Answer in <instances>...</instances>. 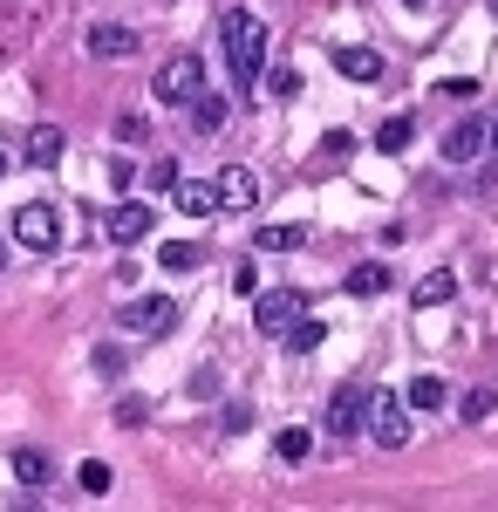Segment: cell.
<instances>
[{
  "label": "cell",
  "instance_id": "484cf974",
  "mask_svg": "<svg viewBox=\"0 0 498 512\" xmlns=\"http://www.w3.org/2000/svg\"><path fill=\"white\" fill-rule=\"evenodd\" d=\"M458 417H464V424H485V417H492V390H464L458 396Z\"/></svg>",
  "mask_w": 498,
  "mask_h": 512
},
{
  "label": "cell",
  "instance_id": "52a82bcc",
  "mask_svg": "<svg viewBox=\"0 0 498 512\" xmlns=\"http://www.w3.org/2000/svg\"><path fill=\"white\" fill-rule=\"evenodd\" d=\"M123 328H137V335H171L178 328V301L171 294H151V301H123Z\"/></svg>",
  "mask_w": 498,
  "mask_h": 512
},
{
  "label": "cell",
  "instance_id": "9c48e42d",
  "mask_svg": "<svg viewBox=\"0 0 498 512\" xmlns=\"http://www.w3.org/2000/svg\"><path fill=\"white\" fill-rule=\"evenodd\" d=\"M212 192H219V212H253V205H260V178H253L246 164H226V171L212 178Z\"/></svg>",
  "mask_w": 498,
  "mask_h": 512
},
{
  "label": "cell",
  "instance_id": "cb8c5ba5",
  "mask_svg": "<svg viewBox=\"0 0 498 512\" xmlns=\"http://www.w3.org/2000/svg\"><path fill=\"white\" fill-rule=\"evenodd\" d=\"M178 205H185L192 219H212V212H219V192H212V185H178Z\"/></svg>",
  "mask_w": 498,
  "mask_h": 512
},
{
  "label": "cell",
  "instance_id": "7c38bea8",
  "mask_svg": "<svg viewBox=\"0 0 498 512\" xmlns=\"http://www.w3.org/2000/svg\"><path fill=\"white\" fill-rule=\"evenodd\" d=\"M335 69H342L348 82H376L383 76V55H376V48H335Z\"/></svg>",
  "mask_w": 498,
  "mask_h": 512
},
{
  "label": "cell",
  "instance_id": "30bf717a",
  "mask_svg": "<svg viewBox=\"0 0 498 512\" xmlns=\"http://www.w3.org/2000/svg\"><path fill=\"white\" fill-rule=\"evenodd\" d=\"M485 137H492L485 123H451V130H444V158H451V164H471L478 151H485Z\"/></svg>",
  "mask_w": 498,
  "mask_h": 512
},
{
  "label": "cell",
  "instance_id": "2e32d148",
  "mask_svg": "<svg viewBox=\"0 0 498 512\" xmlns=\"http://www.w3.org/2000/svg\"><path fill=\"white\" fill-rule=\"evenodd\" d=\"M14 478H21V485H28V492H41V485H48V478H55V458H48V451H35V444H28V451H14Z\"/></svg>",
  "mask_w": 498,
  "mask_h": 512
},
{
  "label": "cell",
  "instance_id": "d4e9b609",
  "mask_svg": "<svg viewBox=\"0 0 498 512\" xmlns=\"http://www.w3.org/2000/svg\"><path fill=\"white\" fill-rule=\"evenodd\" d=\"M144 185H151V192H178V158H171V151H164V158H151Z\"/></svg>",
  "mask_w": 498,
  "mask_h": 512
},
{
  "label": "cell",
  "instance_id": "3957f363",
  "mask_svg": "<svg viewBox=\"0 0 498 512\" xmlns=\"http://www.w3.org/2000/svg\"><path fill=\"white\" fill-rule=\"evenodd\" d=\"M369 431H376L383 451H403V444H410V396L376 390V396H369Z\"/></svg>",
  "mask_w": 498,
  "mask_h": 512
},
{
  "label": "cell",
  "instance_id": "d6a6232c",
  "mask_svg": "<svg viewBox=\"0 0 498 512\" xmlns=\"http://www.w3.org/2000/svg\"><path fill=\"white\" fill-rule=\"evenodd\" d=\"M403 7H430V0H403Z\"/></svg>",
  "mask_w": 498,
  "mask_h": 512
},
{
  "label": "cell",
  "instance_id": "d6986e66",
  "mask_svg": "<svg viewBox=\"0 0 498 512\" xmlns=\"http://www.w3.org/2000/svg\"><path fill=\"white\" fill-rule=\"evenodd\" d=\"M130 48H137L130 28H89V55H96V62H116V55H130Z\"/></svg>",
  "mask_w": 498,
  "mask_h": 512
},
{
  "label": "cell",
  "instance_id": "d590c367",
  "mask_svg": "<svg viewBox=\"0 0 498 512\" xmlns=\"http://www.w3.org/2000/svg\"><path fill=\"white\" fill-rule=\"evenodd\" d=\"M492 14H498V0H492Z\"/></svg>",
  "mask_w": 498,
  "mask_h": 512
},
{
  "label": "cell",
  "instance_id": "4dcf8cb0",
  "mask_svg": "<svg viewBox=\"0 0 498 512\" xmlns=\"http://www.w3.org/2000/svg\"><path fill=\"white\" fill-rule=\"evenodd\" d=\"M96 369L103 376H123V349H96Z\"/></svg>",
  "mask_w": 498,
  "mask_h": 512
},
{
  "label": "cell",
  "instance_id": "7402d4cb",
  "mask_svg": "<svg viewBox=\"0 0 498 512\" xmlns=\"http://www.w3.org/2000/svg\"><path fill=\"white\" fill-rule=\"evenodd\" d=\"M307 246V226H267L260 233V253H301Z\"/></svg>",
  "mask_w": 498,
  "mask_h": 512
},
{
  "label": "cell",
  "instance_id": "836d02e7",
  "mask_svg": "<svg viewBox=\"0 0 498 512\" xmlns=\"http://www.w3.org/2000/svg\"><path fill=\"white\" fill-rule=\"evenodd\" d=\"M0 178H7V151H0Z\"/></svg>",
  "mask_w": 498,
  "mask_h": 512
},
{
  "label": "cell",
  "instance_id": "e0dca14e",
  "mask_svg": "<svg viewBox=\"0 0 498 512\" xmlns=\"http://www.w3.org/2000/svg\"><path fill=\"white\" fill-rule=\"evenodd\" d=\"M28 164H35V171H48V164H62V130H55V123H41V130H28Z\"/></svg>",
  "mask_w": 498,
  "mask_h": 512
},
{
  "label": "cell",
  "instance_id": "5b68a950",
  "mask_svg": "<svg viewBox=\"0 0 498 512\" xmlns=\"http://www.w3.org/2000/svg\"><path fill=\"white\" fill-rule=\"evenodd\" d=\"M14 239H21V246H35V253H55V246H62V212H55V205H41V198H28V205L14 212Z\"/></svg>",
  "mask_w": 498,
  "mask_h": 512
},
{
  "label": "cell",
  "instance_id": "9a60e30c",
  "mask_svg": "<svg viewBox=\"0 0 498 512\" xmlns=\"http://www.w3.org/2000/svg\"><path fill=\"white\" fill-rule=\"evenodd\" d=\"M403 396H410V410H444V403H451V383H444L437 369H423V376H417Z\"/></svg>",
  "mask_w": 498,
  "mask_h": 512
},
{
  "label": "cell",
  "instance_id": "f1b7e54d",
  "mask_svg": "<svg viewBox=\"0 0 498 512\" xmlns=\"http://www.w3.org/2000/svg\"><path fill=\"white\" fill-rule=\"evenodd\" d=\"M130 185H137V171H130V158H116V164H110V192L130 198Z\"/></svg>",
  "mask_w": 498,
  "mask_h": 512
},
{
  "label": "cell",
  "instance_id": "1f68e13d",
  "mask_svg": "<svg viewBox=\"0 0 498 512\" xmlns=\"http://www.w3.org/2000/svg\"><path fill=\"white\" fill-rule=\"evenodd\" d=\"M0 274H7V246H0Z\"/></svg>",
  "mask_w": 498,
  "mask_h": 512
},
{
  "label": "cell",
  "instance_id": "ac0fdd59",
  "mask_svg": "<svg viewBox=\"0 0 498 512\" xmlns=\"http://www.w3.org/2000/svg\"><path fill=\"white\" fill-rule=\"evenodd\" d=\"M198 260H205L198 239H171V246H157V267H164V274H192Z\"/></svg>",
  "mask_w": 498,
  "mask_h": 512
},
{
  "label": "cell",
  "instance_id": "8992f818",
  "mask_svg": "<svg viewBox=\"0 0 498 512\" xmlns=\"http://www.w3.org/2000/svg\"><path fill=\"white\" fill-rule=\"evenodd\" d=\"M103 233L116 239V246H137V239L157 233V205H144V198H123L110 219H103Z\"/></svg>",
  "mask_w": 498,
  "mask_h": 512
},
{
  "label": "cell",
  "instance_id": "ba28073f",
  "mask_svg": "<svg viewBox=\"0 0 498 512\" xmlns=\"http://www.w3.org/2000/svg\"><path fill=\"white\" fill-rule=\"evenodd\" d=\"M362 424H369V390L348 383V390L328 396V417H321V431H328V437H355Z\"/></svg>",
  "mask_w": 498,
  "mask_h": 512
},
{
  "label": "cell",
  "instance_id": "83f0119b",
  "mask_svg": "<svg viewBox=\"0 0 498 512\" xmlns=\"http://www.w3.org/2000/svg\"><path fill=\"white\" fill-rule=\"evenodd\" d=\"M144 417H151V403H144V396H123V403H116V424H130V431H137Z\"/></svg>",
  "mask_w": 498,
  "mask_h": 512
},
{
  "label": "cell",
  "instance_id": "8fae6325",
  "mask_svg": "<svg viewBox=\"0 0 498 512\" xmlns=\"http://www.w3.org/2000/svg\"><path fill=\"white\" fill-rule=\"evenodd\" d=\"M410 294H417V308L430 315V308H444V301L458 294V274H451V267H430V274H423L417 287H410Z\"/></svg>",
  "mask_w": 498,
  "mask_h": 512
},
{
  "label": "cell",
  "instance_id": "ffe728a7",
  "mask_svg": "<svg viewBox=\"0 0 498 512\" xmlns=\"http://www.w3.org/2000/svg\"><path fill=\"white\" fill-rule=\"evenodd\" d=\"M410 144H417V123H410V117H389L383 130H376V151H389V158H403Z\"/></svg>",
  "mask_w": 498,
  "mask_h": 512
},
{
  "label": "cell",
  "instance_id": "4fadbf2b",
  "mask_svg": "<svg viewBox=\"0 0 498 512\" xmlns=\"http://www.w3.org/2000/svg\"><path fill=\"white\" fill-rule=\"evenodd\" d=\"M389 287H396V280H389L383 260H369V267H355V274H348V294H355V301H383Z\"/></svg>",
  "mask_w": 498,
  "mask_h": 512
},
{
  "label": "cell",
  "instance_id": "4316f807",
  "mask_svg": "<svg viewBox=\"0 0 498 512\" xmlns=\"http://www.w3.org/2000/svg\"><path fill=\"white\" fill-rule=\"evenodd\" d=\"M110 485H116V472L103 465V458H89V465H82V492H110Z\"/></svg>",
  "mask_w": 498,
  "mask_h": 512
},
{
  "label": "cell",
  "instance_id": "6da1fadb",
  "mask_svg": "<svg viewBox=\"0 0 498 512\" xmlns=\"http://www.w3.org/2000/svg\"><path fill=\"white\" fill-rule=\"evenodd\" d=\"M226 69H232V82H239V96L260 89V69H267V21L246 14V7L226 14Z\"/></svg>",
  "mask_w": 498,
  "mask_h": 512
},
{
  "label": "cell",
  "instance_id": "e575fe53",
  "mask_svg": "<svg viewBox=\"0 0 498 512\" xmlns=\"http://www.w3.org/2000/svg\"><path fill=\"white\" fill-rule=\"evenodd\" d=\"M492 144H498V123H492Z\"/></svg>",
  "mask_w": 498,
  "mask_h": 512
},
{
  "label": "cell",
  "instance_id": "44dd1931",
  "mask_svg": "<svg viewBox=\"0 0 498 512\" xmlns=\"http://www.w3.org/2000/svg\"><path fill=\"white\" fill-rule=\"evenodd\" d=\"M273 451H280V465H307V451H314V431H301V424H294V431L273 437Z\"/></svg>",
  "mask_w": 498,
  "mask_h": 512
},
{
  "label": "cell",
  "instance_id": "603a6c76",
  "mask_svg": "<svg viewBox=\"0 0 498 512\" xmlns=\"http://www.w3.org/2000/svg\"><path fill=\"white\" fill-rule=\"evenodd\" d=\"M280 342H287V349L294 355H307V349H321V342H328V328H321V321H294V328H287V335H280Z\"/></svg>",
  "mask_w": 498,
  "mask_h": 512
},
{
  "label": "cell",
  "instance_id": "7a4b0ae2",
  "mask_svg": "<svg viewBox=\"0 0 498 512\" xmlns=\"http://www.w3.org/2000/svg\"><path fill=\"white\" fill-rule=\"evenodd\" d=\"M301 315H307L301 287H267V294H253V328H260L267 342H280V335H287Z\"/></svg>",
  "mask_w": 498,
  "mask_h": 512
},
{
  "label": "cell",
  "instance_id": "f546056e",
  "mask_svg": "<svg viewBox=\"0 0 498 512\" xmlns=\"http://www.w3.org/2000/svg\"><path fill=\"white\" fill-rule=\"evenodd\" d=\"M116 137H123V144H144V137H151V123H144V117H116Z\"/></svg>",
  "mask_w": 498,
  "mask_h": 512
},
{
  "label": "cell",
  "instance_id": "5bb4252c",
  "mask_svg": "<svg viewBox=\"0 0 498 512\" xmlns=\"http://www.w3.org/2000/svg\"><path fill=\"white\" fill-rule=\"evenodd\" d=\"M226 117H232L226 96H192V130H198V137H219V130H226Z\"/></svg>",
  "mask_w": 498,
  "mask_h": 512
},
{
  "label": "cell",
  "instance_id": "277c9868",
  "mask_svg": "<svg viewBox=\"0 0 498 512\" xmlns=\"http://www.w3.org/2000/svg\"><path fill=\"white\" fill-rule=\"evenodd\" d=\"M192 96H205V62L185 48V55H171L157 69V103H192Z\"/></svg>",
  "mask_w": 498,
  "mask_h": 512
}]
</instances>
